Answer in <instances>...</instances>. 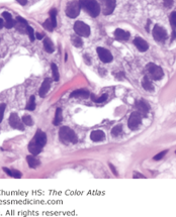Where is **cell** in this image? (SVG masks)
I'll return each instance as SVG.
<instances>
[{"mask_svg": "<svg viewBox=\"0 0 176 217\" xmlns=\"http://www.w3.org/2000/svg\"><path fill=\"white\" fill-rule=\"evenodd\" d=\"M79 3L81 8L92 17L98 16L99 12H100V6L96 2V0H79Z\"/></svg>", "mask_w": 176, "mask_h": 217, "instance_id": "obj_1", "label": "cell"}, {"mask_svg": "<svg viewBox=\"0 0 176 217\" xmlns=\"http://www.w3.org/2000/svg\"><path fill=\"white\" fill-rule=\"evenodd\" d=\"M59 137H60L61 142L64 143L77 142V135L68 126H63V127H61L60 132H59Z\"/></svg>", "mask_w": 176, "mask_h": 217, "instance_id": "obj_2", "label": "cell"}, {"mask_svg": "<svg viewBox=\"0 0 176 217\" xmlns=\"http://www.w3.org/2000/svg\"><path fill=\"white\" fill-rule=\"evenodd\" d=\"M147 71L148 73L150 74L151 78L153 80H160L163 78V70L161 69V68L159 66H157L155 64H153V63H150V64H148L147 66Z\"/></svg>", "mask_w": 176, "mask_h": 217, "instance_id": "obj_3", "label": "cell"}, {"mask_svg": "<svg viewBox=\"0 0 176 217\" xmlns=\"http://www.w3.org/2000/svg\"><path fill=\"white\" fill-rule=\"evenodd\" d=\"M74 30L76 34L80 35V37L87 38L90 35V28L89 25L84 23L83 21H76L74 24Z\"/></svg>", "mask_w": 176, "mask_h": 217, "instance_id": "obj_4", "label": "cell"}, {"mask_svg": "<svg viewBox=\"0 0 176 217\" xmlns=\"http://www.w3.org/2000/svg\"><path fill=\"white\" fill-rule=\"evenodd\" d=\"M80 9H81V6H80L79 1H72L67 5L66 14L69 17H71V18H75V17H77L80 13Z\"/></svg>", "mask_w": 176, "mask_h": 217, "instance_id": "obj_5", "label": "cell"}, {"mask_svg": "<svg viewBox=\"0 0 176 217\" xmlns=\"http://www.w3.org/2000/svg\"><path fill=\"white\" fill-rule=\"evenodd\" d=\"M141 122H142V115L137 111V112H133V113L131 114L130 118H129L128 125L132 130H135L139 127Z\"/></svg>", "mask_w": 176, "mask_h": 217, "instance_id": "obj_6", "label": "cell"}, {"mask_svg": "<svg viewBox=\"0 0 176 217\" xmlns=\"http://www.w3.org/2000/svg\"><path fill=\"white\" fill-rule=\"evenodd\" d=\"M153 37L157 42H164L167 39V31L163 28H161L160 25L156 24L153 28Z\"/></svg>", "mask_w": 176, "mask_h": 217, "instance_id": "obj_7", "label": "cell"}, {"mask_svg": "<svg viewBox=\"0 0 176 217\" xmlns=\"http://www.w3.org/2000/svg\"><path fill=\"white\" fill-rule=\"evenodd\" d=\"M9 124H10L11 127H13V128L21 130V132H24V123L21 122L20 118L16 113H11L10 114V116H9Z\"/></svg>", "mask_w": 176, "mask_h": 217, "instance_id": "obj_8", "label": "cell"}, {"mask_svg": "<svg viewBox=\"0 0 176 217\" xmlns=\"http://www.w3.org/2000/svg\"><path fill=\"white\" fill-rule=\"evenodd\" d=\"M102 1V6H103V14L104 15H109L114 12L115 8V0H101Z\"/></svg>", "mask_w": 176, "mask_h": 217, "instance_id": "obj_9", "label": "cell"}, {"mask_svg": "<svg viewBox=\"0 0 176 217\" xmlns=\"http://www.w3.org/2000/svg\"><path fill=\"white\" fill-rule=\"evenodd\" d=\"M97 54L103 63H110L112 61V55L108 49L104 48H97Z\"/></svg>", "mask_w": 176, "mask_h": 217, "instance_id": "obj_10", "label": "cell"}, {"mask_svg": "<svg viewBox=\"0 0 176 217\" xmlns=\"http://www.w3.org/2000/svg\"><path fill=\"white\" fill-rule=\"evenodd\" d=\"M134 44L135 46L137 47V49L140 52H146L149 49V44L145 39H143L142 38H136L134 39Z\"/></svg>", "mask_w": 176, "mask_h": 217, "instance_id": "obj_11", "label": "cell"}, {"mask_svg": "<svg viewBox=\"0 0 176 217\" xmlns=\"http://www.w3.org/2000/svg\"><path fill=\"white\" fill-rule=\"evenodd\" d=\"M34 141L37 142L38 144H40V147H44L45 144L47 142V137H46V133L43 132L42 130H38L37 133L35 134V137H34Z\"/></svg>", "mask_w": 176, "mask_h": 217, "instance_id": "obj_12", "label": "cell"}, {"mask_svg": "<svg viewBox=\"0 0 176 217\" xmlns=\"http://www.w3.org/2000/svg\"><path fill=\"white\" fill-rule=\"evenodd\" d=\"M50 86H51V80H50L49 78H46L44 80V82H43L42 86H40V91H39V94H40V97L46 96V94L48 93V91L50 90Z\"/></svg>", "mask_w": 176, "mask_h": 217, "instance_id": "obj_13", "label": "cell"}, {"mask_svg": "<svg viewBox=\"0 0 176 217\" xmlns=\"http://www.w3.org/2000/svg\"><path fill=\"white\" fill-rule=\"evenodd\" d=\"M136 107L138 109V112L141 115H146L149 111V105L143 100H140L136 103Z\"/></svg>", "mask_w": 176, "mask_h": 217, "instance_id": "obj_14", "label": "cell"}, {"mask_svg": "<svg viewBox=\"0 0 176 217\" xmlns=\"http://www.w3.org/2000/svg\"><path fill=\"white\" fill-rule=\"evenodd\" d=\"M42 148H43V147H40V144H38L34 139L29 143V151L31 155H35V156L39 155V153L42 152Z\"/></svg>", "mask_w": 176, "mask_h": 217, "instance_id": "obj_15", "label": "cell"}, {"mask_svg": "<svg viewBox=\"0 0 176 217\" xmlns=\"http://www.w3.org/2000/svg\"><path fill=\"white\" fill-rule=\"evenodd\" d=\"M115 38L119 40H128L130 39V34L128 31H125L124 29L117 28L115 31Z\"/></svg>", "mask_w": 176, "mask_h": 217, "instance_id": "obj_16", "label": "cell"}, {"mask_svg": "<svg viewBox=\"0 0 176 217\" xmlns=\"http://www.w3.org/2000/svg\"><path fill=\"white\" fill-rule=\"evenodd\" d=\"M2 16L4 17V19H5V24H4V26H5L6 28H12L13 26H14V20H13L10 13L7 11H4L2 13Z\"/></svg>", "mask_w": 176, "mask_h": 217, "instance_id": "obj_17", "label": "cell"}, {"mask_svg": "<svg viewBox=\"0 0 176 217\" xmlns=\"http://www.w3.org/2000/svg\"><path fill=\"white\" fill-rule=\"evenodd\" d=\"M90 138L93 142H102L105 138V134L102 130H94L90 134Z\"/></svg>", "mask_w": 176, "mask_h": 217, "instance_id": "obj_18", "label": "cell"}, {"mask_svg": "<svg viewBox=\"0 0 176 217\" xmlns=\"http://www.w3.org/2000/svg\"><path fill=\"white\" fill-rule=\"evenodd\" d=\"M169 20H170L171 28H172V39H171V40H174L176 39V11L171 12V14L169 16Z\"/></svg>", "mask_w": 176, "mask_h": 217, "instance_id": "obj_19", "label": "cell"}, {"mask_svg": "<svg viewBox=\"0 0 176 217\" xmlns=\"http://www.w3.org/2000/svg\"><path fill=\"white\" fill-rule=\"evenodd\" d=\"M26 162H28L29 168H33V169H35L40 164V162L34 156H28V157H26Z\"/></svg>", "mask_w": 176, "mask_h": 217, "instance_id": "obj_20", "label": "cell"}, {"mask_svg": "<svg viewBox=\"0 0 176 217\" xmlns=\"http://www.w3.org/2000/svg\"><path fill=\"white\" fill-rule=\"evenodd\" d=\"M90 96V94L86 90H76V91L72 92L71 97H75V98H88Z\"/></svg>", "mask_w": 176, "mask_h": 217, "instance_id": "obj_21", "label": "cell"}, {"mask_svg": "<svg viewBox=\"0 0 176 217\" xmlns=\"http://www.w3.org/2000/svg\"><path fill=\"white\" fill-rule=\"evenodd\" d=\"M142 86L143 88L147 90V91H152V90H154V86H153L151 80L149 79L148 76H145L143 78V81H142Z\"/></svg>", "mask_w": 176, "mask_h": 217, "instance_id": "obj_22", "label": "cell"}, {"mask_svg": "<svg viewBox=\"0 0 176 217\" xmlns=\"http://www.w3.org/2000/svg\"><path fill=\"white\" fill-rule=\"evenodd\" d=\"M44 48H45V49H46V52L47 53H53L54 52V44H53V42L50 39H45V40H44Z\"/></svg>", "mask_w": 176, "mask_h": 217, "instance_id": "obj_23", "label": "cell"}, {"mask_svg": "<svg viewBox=\"0 0 176 217\" xmlns=\"http://www.w3.org/2000/svg\"><path fill=\"white\" fill-rule=\"evenodd\" d=\"M3 171L5 172L7 175H9L10 177H13V178H15V179L21 178V173H20L19 171H17V170H9V169H7V168H3Z\"/></svg>", "mask_w": 176, "mask_h": 217, "instance_id": "obj_24", "label": "cell"}, {"mask_svg": "<svg viewBox=\"0 0 176 217\" xmlns=\"http://www.w3.org/2000/svg\"><path fill=\"white\" fill-rule=\"evenodd\" d=\"M62 119H63V116H62V109L61 108H57L56 110V114H55V118H54L53 123L54 125H59L62 122Z\"/></svg>", "mask_w": 176, "mask_h": 217, "instance_id": "obj_25", "label": "cell"}, {"mask_svg": "<svg viewBox=\"0 0 176 217\" xmlns=\"http://www.w3.org/2000/svg\"><path fill=\"white\" fill-rule=\"evenodd\" d=\"M72 44H73L76 48L82 47L83 43H82V39H81V38H80V35H78V34L73 35V37H72Z\"/></svg>", "mask_w": 176, "mask_h": 217, "instance_id": "obj_26", "label": "cell"}, {"mask_svg": "<svg viewBox=\"0 0 176 217\" xmlns=\"http://www.w3.org/2000/svg\"><path fill=\"white\" fill-rule=\"evenodd\" d=\"M56 16H57V11H56L55 8H53V9H51V11H50V20H51L54 28H55V26L57 25Z\"/></svg>", "mask_w": 176, "mask_h": 217, "instance_id": "obj_27", "label": "cell"}, {"mask_svg": "<svg viewBox=\"0 0 176 217\" xmlns=\"http://www.w3.org/2000/svg\"><path fill=\"white\" fill-rule=\"evenodd\" d=\"M52 66V72H53V77H54V80L55 81H59V79H60V76H59V71H58V67L56 64H53L51 65Z\"/></svg>", "mask_w": 176, "mask_h": 217, "instance_id": "obj_28", "label": "cell"}, {"mask_svg": "<svg viewBox=\"0 0 176 217\" xmlns=\"http://www.w3.org/2000/svg\"><path fill=\"white\" fill-rule=\"evenodd\" d=\"M121 130H123V126L120 125V124L115 125L111 130V134L114 135V137H119V135L121 133Z\"/></svg>", "mask_w": 176, "mask_h": 217, "instance_id": "obj_29", "label": "cell"}, {"mask_svg": "<svg viewBox=\"0 0 176 217\" xmlns=\"http://www.w3.org/2000/svg\"><path fill=\"white\" fill-rule=\"evenodd\" d=\"M35 96H31L30 99H29V102L28 103V105H26V109L29 110V111H33V110H35Z\"/></svg>", "mask_w": 176, "mask_h": 217, "instance_id": "obj_30", "label": "cell"}, {"mask_svg": "<svg viewBox=\"0 0 176 217\" xmlns=\"http://www.w3.org/2000/svg\"><path fill=\"white\" fill-rule=\"evenodd\" d=\"M22 122H24L25 125H29V126L34 124V121H33V119H31V117L29 115H24V117H22Z\"/></svg>", "mask_w": 176, "mask_h": 217, "instance_id": "obj_31", "label": "cell"}, {"mask_svg": "<svg viewBox=\"0 0 176 217\" xmlns=\"http://www.w3.org/2000/svg\"><path fill=\"white\" fill-rule=\"evenodd\" d=\"M26 33H28V34H29L30 42H34L35 39V31H34L33 28H30V26H28V28H26Z\"/></svg>", "mask_w": 176, "mask_h": 217, "instance_id": "obj_32", "label": "cell"}, {"mask_svg": "<svg viewBox=\"0 0 176 217\" xmlns=\"http://www.w3.org/2000/svg\"><path fill=\"white\" fill-rule=\"evenodd\" d=\"M44 28H46V29H48L49 31H52L54 29V26H53L52 22H51V20H50V19H48V20H46V21L44 22Z\"/></svg>", "mask_w": 176, "mask_h": 217, "instance_id": "obj_33", "label": "cell"}, {"mask_svg": "<svg viewBox=\"0 0 176 217\" xmlns=\"http://www.w3.org/2000/svg\"><path fill=\"white\" fill-rule=\"evenodd\" d=\"M92 96V99H93V101H95V102H97V103H101V102H103V101H105L106 100V98H107V95L106 94H104V95H102V96H100L99 98H95L93 96V95H91Z\"/></svg>", "mask_w": 176, "mask_h": 217, "instance_id": "obj_34", "label": "cell"}, {"mask_svg": "<svg viewBox=\"0 0 176 217\" xmlns=\"http://www.w3.org/2000/svg\"><path fill=\"white\" fill-rule=\"evenodd\" d=\"M5 107H6V105H5V104H4V103L0 104V122H1L2 119H3L4 111H5Z\"/></svg>", "mask_w": 176, "mask_h": 217, "instance_id": "obj_35", "label": "cell"}, {"mask_svg": "<svg viewBox=\"0 0 176 217\" xmlns=\"http://www.w3.org/2000/svg\"><path fill=\"white\" fill-rule=\"evenodd\" d=\"M167 152H168V151H163V152H159V153H158V155H156V156L154 157V160H155V161H159V160H161L162 158H163V157L166 155V153H167Z\"/></svg>", "mask_w": 176, "mask_h": 217, "instance_id": "obj_36", "label": "cell"}, {"mask_svg": "<svg viewBox=\"0 0 176 217\" xmlns=\"http://www.w3.org/2000/svg\"><path fill=\"white\" fill-rule=\"evenodd\" d=\"M173 5V0H164V6L167 8H170Z\"/></svg>", "mask_w": 176, "mask_h": 217, "instance_id": "obj_37", "label": "cell"}, {"mask_svg": "<svg viewBox=\"0 0 176 217\" xmlns=\"http://www.w3.org/2000/svg\"><path fill=\"white\" fill-rule=\"evenodd\" d=\"M35 38H37L38 39H42L44 38V34L42 33H37L35 34Z\"/></svg>", "mask_w": 176, "mask_h": 217, "instance_id": "obj_38", "label": "cell"}, {"mask_svg": "<svg viewBox=\"0 0 176 217\" xmlns=\"http://www.w3.org/2000/svg\"><path fill=\"white\" fill-rule=\"evenodd\" d=\"M17 2H19L20 5H25L26 2H28V0H16Z\"/></svg>", "mask_w": 176, "mask_h": 217, "instance_id": "obj_39", "label": "cell"}, {"mask_svg": "<svg viewBox=\"0 0 176 217\" xmlns=\"http://www.w3.org/2000/svg\"><path fill=\"white\" fill-rule=\"evenodd\" d=\"M109 167H110V169H111V171H112V172H114V174H115V176H117V173H116V171H115V167H114V166H112L111 164H109Z\"/></svg>", "mask_w": 176, "mask_h": 217, "instance_id": "obj_40", "label": "cell"}, {"mask_svg": "<svg viewBox=\"0 0 176 217\" xmlns=\"http://www.w3.org/2000/svg\"><path fill=\"white\" fill-rule=\"evenodd\" d=\"M138 177H141V178H144V176L140 175V174H135L134 175V178H138Z\"/></svg>", "mask_w": 176, "mask_h": 217, "instance_id": "obj_41", "label": "cell"}, {"mask_svg": "<svg viewBox=\"0 0 176 217\" xmlns=\"http://www.w3.org/2000/svg\"><path fill=\"white\" fill-rule=\"evenodd\" d=\"M3 25H4V23H3V20L0 18V29H1L2 28H3Z\"/></svg>", "mask_w": 176, "mask_h": 217, "instance_id": "obj_42", "label": "cell"}, {"mask_svg": "<svg viewBox=\"0 0 176 217\" xmlns=\"http://www.w3.org/2000/svg\"><path fill=\"white\" fill-rule=\"evenodd\" d=\"M175 153H176V152H175Z\"/></svg>", "mask_w": 176, "mask_h": 217, "instance_id": "obj_43", "label": "cell"}]
</instances>
